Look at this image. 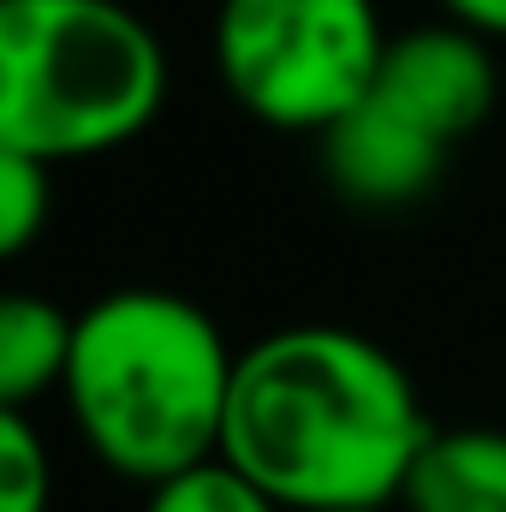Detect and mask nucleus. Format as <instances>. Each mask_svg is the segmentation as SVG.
I'll return each mask as SVG.
<instances>
[{"label":"nucleus","instance_id":"10","mask_svg":"<svg viewBox=\"0 0 506 512\" xmlns=\"http://www.w3.org/2000/svg\"><path fill=\"white\" fill-rule=\"evenodd\" d=\"M54 507V453L30 411L0 405V512Z\"/></svg>","mask_w":506,"mask_h":512},{"label":"nucleus","instance_id":"7","mask_svg":"<svg viewBox=\"0 0 506 512\" xmlns=\"http://www.w3.org/2000/svg\"><path fill=\"white\" fill-rule=\"evenodd\" d=\"M399 512H506V429H435L399 489Z\"/></svg>","mask_w":506,"mask_h":512},{"label":"nucleus","instance_id":"4","mask_svg":"<svg viewBox=\"0 0 506 512\" xmlns=\"http://www.w3.org/2000/svg\"><path fill=\"white\" fill-rule=\"evenodd\" d=\"M387 54L376 0H221L215 72L256 126L322 137L370 96Z\"/></svg>","mask_w":506,"mask_h":512},{"label":"nucleus","instance_id":"13","mask_svg":"<svg viewBox=\"0 0 506 512\" xmlns=\"http://www.w3.org/2000/svg\"><path fill=\"white\" fill-rule=\"evenodd\" d=\"M346 512H393V507H346Z\"/></svg>","mask_w":506,"mask_h":512},{"label":"nucleus","instance_id":"5","mask_svg":"<svg viewBox=\"0 0 506 512\" xmlns=\"http://www.w3.org/2000/svg\"><path fill=\"white\" fill-rule=\"evenodd\" d=\"M370 90L453 149L495 114L501 66L489 54V36L447 18V24H417V30L387 36V54H381Z\"/></svg>","mask_w":506,"mask_h":512},{"label":"nucleus","instance_id":"11","mask_svg":"<svg viewBox=\"0 0 506 512\" xmlns=\"http://www.w3.org/2000/svg\"><path fill=\"white\" fill-rule=\"evenodd\" d=\"M54 221V167L18 149H0V256L18 262Z\"/></svg>","mask_w":506,"mask_h":512},{"label":"nucleus","instance_id":"9","mask_svg":"<svg viewBox=\"0 0 506 512\" xmlns=\"http://www.w3.org/2000/svg\"><path fill=\"white\" fill-rule=\"evenodd\" d=\"M143 495H149L143 512H286L262 483H251L221 453L179 471V477H167V483H155V489H143Z\"/></svg>","mask_w":506,"mask_h":512},{"label":"nucleus","instance_id":"12","mask_svg":"<svg viewBox=\"0 0 506 512\" xmlns=\"http://www.w3.org/2000/svg\"><path fill=\"white\" fill-rule=\"evenodd\" d=\"M447 6V18H459V24H471L477 36H506V0H441Z\"/></svg>","mask_w":506,"mask_h":512},{"label":"nucleus","instance_id":"1","mask_svg":"<svg viewBox=\"0 0 506 512\" xmlns=\"http://www.w3.org/2000/svg\"><path fill=\"white\" fill-rule=\"evenodd\" d=\"M441 423L411 370L358 328L298 322L239 352L221 459L286 512L399 507Z\"/></svg>","mask_w":506,"mask_h":512},{"label":"nucleus","instance_id":"8","mask_svg":"<svg viewBox=\"0 0 506 512\" xmlns=\"http://www.w3.org/2000/svg\"><path fill=\"white\" fill-rule=\"evenodd\" d=\"M78 316L42 292H12L0 304V405L30 411L36 399L60 393L72 364Z\"/></svg>","mask_w":506,"mask_h":512},{"label":"nucleus","instance_id":"2","mask_svg":"<svg viewBox=\"0 0 506 512\" xmlns=\"http://www.w3.org/2000/svg\"><path fill=\"white\" fill-rule=\"evenodd\" d=\"M239 352L221 322L167 286H120L78 310L60 405L78 441L137 489L221 453Z\"/></svg>","mask_w":506,"mask_h":512},{"label":"nucleus","instance_id":"3","mask_svg":"<svg viewBox=\"0 0 506 512\" xmlns=\"http://www.w3.org/2000/svg\"><path fill=\"white\" fill-rule=\"evenodd\" d=\"M167 102V48L126 0H0V149L48 167L126 149Z\"/></svg>","mask_w":506,"mask_h":512},{"label":"nucleus","instance_id":"6","mask_svg":"<svg viewBox=\"0 0 506 512\" xmlns=\"http://www.w3.org/2000/svg\"><path fill=\"white\" fill-rule=\"evenodd\" d=\"M316 155H322L328 185L346 203H358V209H411L441 185V167H447L453 149L370 90L358 108H346L316 137Z\"/></svg>","mask_w":506,"mask_h":512}]
</instances>
